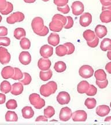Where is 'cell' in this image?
<instances>
[{"label": "cell", "instance_id": "obj_1", "mask_svg": "<svg viewBox=\"0 0 111 125\" xmlns=\"http://www.w3.org/2000/svg\"><path fill=\"white\" fill-rule=\"evenodd\" d=\"M29 100L30 104L36 109H40L45 105V100L40 98V95L37 93H32L30 95Z\"/></svg>", "mask_w": 111, "mask_h": 125}, {"label": "cell", "instance_id": "obj_2", "mask_svg": "<svg viewBox=\"0 0 111 125\" xmlns=\"http://www.w3.org/2000/svg\"><path fill=\"white\" fill-rule=\"evenodd\" d=\"M79 74L82 78L88 79L93 75L94 69L90 65H83L79 68Z\"/></svg>", "mask_w": 111, "mask_h": 125}, {"label": "cell", "instance_id": "obj_3", "mask_svg": "<svg viewBox=\"0 0 111 125\" xmlns=\"http://www.w3.org/2000/svg\"><path fill=\"white\" fill-rule=\"evenodd\" d=\"M44 26V21L43 19L40 17H36L32 19L31 22V27L35 34L41 31Z\"/></svg>", "mask_w": 111, "mask_h": 125}, {"label": "cell", "instance_id": "obj_4", "mask_svg": "<svg viewBox=\"0 0 111 125\" xmlns=\"http://www.w3.org/2000/svg\"><path fill=\"white\" fill-rule=\"evenodd\" d=\"M24 15L20 12H16L12 13L7 18V21L8 24H15L17 22H21L24 19Z\"/></svg>", "mask_w": 111, "mask_h": 125}, {"label": "cell", "instance_id": "obj_5", "mask_svg": "<svg viewBox=\"0 0 111 125\" xmlns=\"http://www.w3.org/2000/svg\"><path fill=\"white\" fill-rule=\"evenodd\" d=\"M72 112L71 108L68 107L62 108L59 114V119L61 121L67 122L72 118Z\"/></svg>", "mask_w": 111, "mask_h": 125}, {"label": "cell", "instance_id": "obj_6", "mask_svg": "<svg viewBox=\"0 0 111 125\" xmlns=\"http://www.w3.org/2000/svg\"><path fill=\"white\" fill-rule=\"evenodd\" d=\"M10 54L4 47H0V62L3 65L9 63L10 60Z\"/></svg>", "mask_w": 111, "mask_h": 125}, {"label": "cell", "instance_id": "obj_7", "mask_svg": "<svg viewBox=\"0 0 111 125\" xmlns=\"http://www.w3.org/2000/svg\"><path fill=\"white\" fill-rule=\"evenodd\" d=\"M87 118V114L83 110L76 111L72 115V119L73 122H85Z\"/></svg>", "mask_w": 111, "mask_h": 125}, {"label": "cell", "instance_id": "obj_8", "mask_svg": "<svg viewBox=\"0 0 111 125\" xmlns=\"http://www.w3.org/2000/svg\"><path fill=\"white\" fill-rule=\"evenodd\" d=\"M57 102L60 105H65L68 104L71 100V97L70 94L67 92H61L57 96Z\"/></svg>", "mask_w": 111, "mask_h": 125}, {"label": "cell", "instance_id": "obj_9", "mask_svg": "<svg viewBox=\"0 0 111 125\" xmlns=\"http://www.w3.org/2000/svg\"><path fill=\"white\" fill-rule=\"evenodd\" d=\"M71 8L73 15L75 16H79L83 13L84 7L82 2L76 1L72 3L71 5Z\"/></svg>", "mask_w": 111, "mask_h": 125}, {"label": "cell", "instance_id": "obj_10", "mask_svg": "<svg viewBox=\"0 0 111 125\" xmlns=\"http://www.w3.org/2000/svg\"><path fill=\"white\" fill-rule=\"evenodd\" d=\"M40 54L43 58L48 59L53 54V48L49 45H44L40 48Z\"/></svg>", "mask_w": 111, "mask_h": 125}, {"label": "cell", "instance_id": "obj_11", "mask_svg": "<svg viewBox=\"0 0 111 125\" xmlns=\"http://www.w3.org/2000/svg\"><path fill=\"white\" fill-rule=\"evenodd\" d=\"M92 22V16L90 13L86 12L83 13L79 19V23L81 26L83 27H88Z\"/></svg>", "mask_w": 111, "mask_h": 125}, {"label": "cell", "instance_id": "obj_12", "mask_svg": "<svg viewBox=\"0 0 111 125\" xmlns=\"http://www.w3.org/2000/svg\"><path fill=\"white\" fill-rule=\"evenodd\" d=\"M40 94L42 96L45 97H48L50 96L51 94H53L55 93L53 89L51 87L49 83H47L45 85H42L40 87Z\"/></svg>", "mask_w": 111, "mask_h": 125}, {"label": "cell", "instance_id": "obj_13", "mask_svg": "<svg viewBox=\"0 0 111 125\" xmlns=\"http://www.w3.org/2000/svg\"><path fill=\"white\" fill-rule=\"evenodd\" d=\"M64 24L61 21L58 20H52L49 23V29L51 31L60 32L64 28Z\"/></svg>", "mask_w": 111, "mask_h": 125}, {"label": "cell", "instance_id": "obj_14", "mask_svg": "<svg viewBox=\"0 0 111 125\" xmlns=\"http://www.w3.org/2000/svg\"><path fill=\"white\" fill-rule=\"evenodd\" d=\"M51 65V61L49 59L42 57L40 59L38 62V68L40 70V71H48L50 68Z\"/></svg>", "mask_w": 111, "mask_h": 125}, {"label": "cell", "instance_id": "obj_15", "mask_svg": "<svg viewBox=\"0 0 111 125\" xmlns=\"http://www.w3.org/2000/svg\"><path fill=\"white\" fill-rule=\"evenodd\" d=\"M15 68L11 66H6L2 68L1 71V75L4 79H7L12 78L15 74Z\"/></svg>", "mask_w": 111, "mask_h": 125}, {"label": "cell", "instance_id": "obj_16", "mask_svg": "<svg viewBox=\"0 0 111 125\" xmlns=\"http://www.w3.org/2000/svg\"><path fill=\"white\" fill-rule=\"evenodd\" d=\"M20 62L24 65H29L31 62V56L29 52H21L19 57Z\"/></svg>", "mask_w": 111, "mask_h": 125}, {"label": "cell", "instance_id": "obj_17", "mask_svg": "<svg viewBox=\"0 0 111 125\" xmlns=\"http://www.w3.org/2000/svg\"><path fill=\"white\" fill-rule=\"evenodd\" d=\"M24 90L23 85L21 82H16L12 85L10 93L14 96H19L23 93Z\"/></svg>", "mask_w": 111, "mask_h": 125}, {"label": "cell", "instance_id": "obj_18", "mask_svg": "<svg viewBox=\"0 0 111 125\" xmlns=\"http://www.w3.org/2000/svg\"><path fill=\"white\" fill-rule=\"evenodd\" d=\"M111 111L110 107L107 105H101L96 108V114L100 117H104L108 115Z\"/></svg>", "mask_w": 111, "mask_h": 125}, {"label": "cell", "instance_id": "obj_19", "mask_svg": "<svg viewBox=\"0 0 111 125\" xmlns=\"http://www.w3.org/2000/svg\"><path fill=\"white\" fill-rule=\"evenodd\" d=\"M108 30L107 27L103 25L98 24L95 28V33L97 37L99 38H104L107 35Z\"/></svg>", "mask_w": 111, "mask_h": 125}, {"label": "cell", "instance_id": "obj_20", "mask_svg": "<svg viewBox=\"0 0 111 125\" xmlns=\"http://www.w3.org/2000/svg\"><path fill=\"white\" fill-rule=\"evenodd\" d=\"M48 42L51 46H56L60 43V37L58 34L52 32L48 38Z\"/></svg>", "mask_w": 111, "mask_h": 125}, {"label": "cell", "instance_id": "obj_21", "mask_svg": "<svg viewBox=\"0 0 111 125\" xmlns=\"http://www.w3.org/2000/svg\"><path fill=\"white\" fill-rule=\"evenodd\" d=\"M90 84L86 81H82L77 86V91L80 94L86 93L90 88Z\"/></svg>", "mask_w": 111, "mask_h": 125}, {"label": "cell", "instance_id": "obj_22", "mask_svg": "<svg viewBox=\"0 0 111 125\" xmlns=\"http://www.w3.org/2000/svg\"><path fill=\"white\" fill-rule=\"evenodd\" d=\"M22 116L25 119H31L34 116V111L32 108L29 106H26L21 109Z\"/></svg>", "mask_w": 111, "mask_h": 125}, {"label": "cell", "instance_id": "obj_23", "mask_svg": "<svg viewBox=\"0 0 111 125\" xmlns=\"http://www.w3.org/2000/svg\"><path fill=\"white\" fill-rule=\"evenodd\" d=\"M100 20L104 23H109L111 21V12L109 10H102L100 16Z\"/></svg>", "mask_w": 111, "mask_h": 125}, {"label": "cell", "instance_id": "obj_24", "mask_svg": "<svg viewBox=\"0 0 111 125\" xmlns=\"http://www.w3.org/2000/svg\"><path fill=\"white\" fill-rule=\"evenodd\" d=\"M100 48L104 52L111 51V40L109 38H105L101 42Z\"/></svg>", "mask_w": 111, "mask_h": 125}, {"label": "cell", "instance_id": "obj_25", "mask_svg": "<svg viewBox=\"0 0 111 125\" xmlns=\"http://www.w3.org/2000/svg\"><path fill=\"white\" fill-rule=\"evenodd\" d=\"M12 89V85L8 81H4L1 83L0 85V90L2 93L4 94L8 93L11 91Z\"/></svg>", "mask_w": 111, "mask_h": 125}, {"label": "cell", "instance_id": "obj_26", "mask_svg": "<svg viewBox=\"0 0 111 125\" xmlns=\"http://www.w3.org/2000/svg\"><path fill=\"white\" fill-rule=\"evenodd\" d=\"M68 49L64 45H58L56 48V54L59 57H62L67 54Z\"/></svg>", "mask_w": 111, "mask_h": 125}, {"label": "cell", "instance_id": "obj_27", "mask_svg": "<svg viewBox=\"0 0 111 125\" xmlns=\"http://www.w3.org/2000/svg\"><path fill=\"white\" fill-rule=\"evenodd\" d=\"M83 37L84 38V40L86 41L87 42L91 41L94 39L96 38V35L95 32L91 30H86L84 31L83 34Z\"/></svg>", "mask_w": 111, "mask_h": 125}, {"label": "cell", "instance_id": "obj_28", "mask_svg": "<svg viewBox=\"0 0 111 125\" xmlns=\"http://www.w3.org/2000/svg\"><path fill=\"white\" fill-rule=\"evenodd\" d=\"M14 37L17 40H21V38L26 37V31L23 28H17L14 30L13 32Z\"/></svg>", "mask_w": 111, "mask_h": 125}, {"label": "cell", "instance_id": "obj_29", "mask_svg": "<svg viewBox=\"0 0 111 125\" xmlns=\"http://www.w3.org/2000/svg\"><path fill=\"white\" fill-rule=\"evenodd\" d=\"M53 76V72L51 70L48 71H40V77L42 81H47L51 79Z\"/></svg>", "mask_w": 111, "mask_h": 125}, {"label": "cell", "instance_id": "obj_30", "mask_svg": "<svg viewBox=\"0 0 111 125\" xmlns=\"http://www.w3.org/2000/svg\"><path fill=\"white\" fill-rule=\"evenodd\" d=\"M94 76L97 81H102L107 79V75L105 72L102 69H98L94 73Z\"/></svg>", "mask_w": 111, "mask_h": 125}, {"label": "cell", "instance_id": "obj_31", "mask_svg": "<svg viewBox=\"0 0 111 125\" xmlns=\"http://www.w3.org/2000/svg\"><path fill=\"white\" fill-rule=\"evenodd\" d=\"M67 65L64 62L62 61H59V62H56L54 64V69L57 73H62L66 70Z\"/></svg>", "mask_w": 111, "mask_h": 125}, {"label": "cell", "instance_id": "obj_32", "mask_svg": "<svg viewBox=\"0 0 111 125\" xmlns=\"http://www.w3.org/2000/svg\"><path fill=\"white\" fill-rule=\"evenodd\" d=\"M5 121L7 122H17L18 121V116L16 112L9 111L5 114Z\"/></svg>", "mask_w": 111, "mask_h": 125}, {"label": "cell", "instance_id": "obj_33", "mask_svg": "<svg viewBox=\"0 0 111 125\" xmlns=\"http://www.w3.org/2000/svg\"><path fill=\"white\" fill-rule=\"evenodd\" d=\"M97 101L94 98H87L84 101V105L88 109H93L96 107Z\"/></svg>", "mask_w": 111, "mask_h": 125}, {"label": "cell", "instance_id": "obj_34", "mask_svg": "<svg viewBox=\"0 0 111 125\" xmlns=\"http://www.w3.org/2000/svg\"><path fill=\"white\" fill-rule=\"evenodd\" d=\"M20 45L21 48L24 50H28L31 47V42L29 39L26 37L21 38L20 42Z\"/></svg>", "mask_w": 111, "mask_h": 125}, {"label": "cell", "instance_id": "obj_35", "mask_svg": "<svg viewBox=\"0 0 111 125\" xmlns=\"http://www.w3.org/2000/svg\"><path fill=\"white\" fill-rule=\"evenodd\" d=\"M44 116L47 118H51L55 114V109L52 106H48L44 109Z\"/></svg>", "mask_w": 111, "mask_h": 125}, {"label": "cell", "instance_id": "obj_36", "mask_svg": "<svg viewBox=\"0 0 111 125\" xmlns=\"http://www.w3.org/2000/svg\"><path fill=\"white\" fill-rule=\"evenodd\" d=\"M32 81V78L30 75L27 73H23V79H20V82H21L23 85H28Z\"/></svg>", "mask_w": 111, "mask_h": 125}, {"label": "cell", "instance_id": "obj_37", "mask_svg": "<svg viewBox=\"0 0 111 125\" xmlns=\"http://www.w3.org/2000/svg\"><path fill=\"white\" fill-rule=\"evenodd\" d=\"M15 72L14 75L12 76V79H14V80H19L20 81V79H23V73L21 72L19 68L15 67Z\"/></svg>", "mask_w": 111, "mask_h": 125}, {"label": "cell", "instance_id": "obj_38", "mask_svg": "<svg viewBox=\"0 0 111 125\" xmlns=\"http://www.w3.org/2000/svg\"><path fill=\"white\" fill-rule=\"evenodd\" d=\"M6 107L9 109H15L18 107L17 101L14 99H10L6 103Z\"/></svg>", "mask_w": 111, "mask_h": 125}, {"label": "cell", "instance_id": "obj_39", "mask_svg": "<svg viewBox=\"0 0 111 125\" xmlns=\"http://www.w3.org/2000/svg\"><path fill=\"white\" fill-rule=\"evenodd\" d=\"M13 4H12L11 2H8L7 8H6L5 9H4V10L1 11L0 12H1V13L2 14V15H8V14H9L10 13H11V12L13 11Z\"/></svg>", "mask_w": 111, "mask_h": 125}, {"label": "cell", "instance_id": "obj_40", "mask_svg": "<svg viewBox=\"0 0 111 125\" xmlns=\"http://www.w3.org/2000/svg\"><path fill=\"white\" fill-rule=\"evenodd\" d=\"M52 20H60V21H61L63 23L64 26H65L67 22V19L66 17H65L64 16L62 15H60V14H56L55 15H54L52 18Z\"/></svg>", "mask_w": 111, "mask_h": 125}, {"label": "cell", "instance_id": "obj_41", "mask_svg": "<svg viewBox=\"0 0 111 125\" xmlns=\"http://www.w3.org/2000/svg\"><path fill=\"white\" fill-rule=\"evenodd\" d=\"M10 44V40L8 37H0V46H8Z\"/></svg>", "mask_w": 111, "mask_h": 125}, {"label": "cell", "instance_id": "obj_42", "mask_svg": "<svg viewBox=\"0 0 111 125\" xmlns=\"http://www.w3.org/2000/svg\"><path fill=\"white\" fill-rule=\"evenodd\" d=\"M97 93V89L93 85H90V88L86 94L88 96H94Z\"/></svg>", "mask_w": 111, "mask_h": 125}, {"label": "cell", "instance_id": "obj_43", "mask_svg": "<svg viewBox=\"0 0 111 125\" xmlns=\"http://www.w3.org/2000/svg\"><path fill=\"white\" fill-rule=\"evenodd\" d=\"M64 45L67 47V49H68V53H67V54H68V55L72 54L73 52H74L75 46L73 45V43H72L71 42H66Z\"/></svg>", "mask_w": 111, "mask_h": 125}, {"label": "cell", "instance_id": "obj_44", "mask_svg": "<svg viewBox=\"0 0 111 125\" xmlns=\"http://www.w3.org/2000/svg\"><path fill=\"white\" fill-rule=\"evenodd\" d=\"M67 19V24L64 26V28L65 29H70L73 27V20L72 18L70 16H66Z\"/></svg>", "mask_w": 111, "mask_h": 125}, {"label": "cell", "instance_id": "obj_45", "mask_svg": "<svg viewBox=\"0 0 111 125\" xmlns=\"http://www.w3.org/2000/svg\"><path fill=\"white\" fill-rule=\"evenodd\" d=\"M98 43H99V38L97 37L96 36V38L93 41H89V42H87V45L89 47H90V48H96L98 46Z\"/></svg>", "mask_w": 111, "mask_h": 125}, {"label": "cell", "instance_id": "obj_46", "mask_svg": "<svg viewBox=\"0 0 111 125\" xmlns=\"http://www.w3.org/2000/svg\"><path fill=\"white\" fill-rule=\"evenodd\" d=\"M53 2L57 7H63L68 4V0H53Z\"/></svg>", "mask_w": 111, "mask_h": 125}, {"label": "cell", "instance_id": "obj_47", "mask_svg": "<svg viewBox=\"0 0 111 125\" xmlns=\"http://www.w3.org/2000/svg\"><path fill=\"white\" fill-rule=\"evenodd\" d=\"M96 85L100 87V89H105L107 87L108 85V81L107 79L106 80L100 81L96 80Z\"/></svg>", "mask_w": 111, "mask_h": 125}, {"label": "cell", "instance_id": "obj_48", "mask_svg": "<svg viewBox=\"0 0 111 125\" xmlns=\"http://www.w3.org/2000/svg\"><path fill=\"white\" fill-rule=\"evenodd\" d=\"M57 9L58 11L61 12L63 14H67L69 13L70 11V8L68 5H66L63 7H57Z\"/></svg>", "mask_w": 111, "mask_h": 125}, {"label": "cell", "instance_id": "obj_49", "mask_svg": "<svg viewBox=\"0 0 111 125\" xmlns=\"http://www.w3.org/2000/svg\"><path fill=\"white\" fill-rule=\"evenodd\" d=\"M48 32H49V29L46 26H44L43 29L41 31L37 32L36 34H37L39 36H41V37H45L48 34Z\"/></svg>", "mask_w": 111, "mask_h": 125}, {"label": "cell", "instance_id": "obj_50", "mask_svg": "<svg viewBox=\"0 0 111 125\" xmlns=\"http://www.w3.org/2000/svg\"><path fill=\"white\" fill-rule=\"evenodd\" d=\"M8 35L7 28L4 26H0V37H5Z\"/></svg>", "mask_w": 111, "mask_h": 125}, {"label": "cell", "instance_id": "obj_51", "mask_svg": "<svg viewBox=\"0 0 111 125\" xmlns=\"http://www.w3.org/2000/svg\"><path fill=\"white\" fill-rule=\"evenodd\" d=\"M7 0H0V12L5 9L7 6Z\"/></svg>", "mask_w": 111, "mask_h": 125}, {"label": "cell", "instance_id": "obj_52", "mask_svg": "<svg viewBox=\"0 0 111 125\" xmlns=\"http://www.w3.org/2000/svg\"><path fill=\"white\" fill-rule=\"evenodd\" d=\"M36 122H48V118L45 116H42V115H40L38 117H37L35 119Z\"/></svg>", "mask_w": 111, "mask_h": 125}, {"label": "cell", "instance_id": "obj_53", "mask_svg": "<svg viewBox=\"0 0 111 125\" xmlns=\"http://www.w3.org/2000/svg\"><path fill=\"white\" fill-rule=\"evenodd\" d=\"M100 2L104 7H107L111 4V0H100Z\"/></svg>", "mask_w": 111, "mask_h": 125}, {"label": "cell", "instance_id": "obj_54", "mask_svg": "<svg viewBox=\"0 0 111 125\" xmlns=\"http://www.w3.org/2000/svg\"><path fill=\"white\" fill-rule=\"evenodd\" d=\"M6 101V96L4 93H0V104H4Z\"/></svg>", "mask_w": 111, "mask_h": 125}, {"label": "cell", "instance_id": "obj_55", "mask_svg": "<svg viewBox=\"0 0 111 125\" xmlns=\"http://www.w3.org/2000/svg\"><path fill=\"white\" fill-rule=\"evenodd\" d=\"M105 70H107V71L109 74H111V62H109L105 65Z\"/></svg>", "mask_w": 111, "mask_h": 125}, {"label": "cell", "instance_id": "obj_56", "mask_svg": "<svg viewBox=\"0 0 111 125\" xmlns=\"http://www.w3.org/2000/svg\"><path fill=\"white\" fill-rule=\"evenodd\" d=\"M102 10H109V11L111 12V4L110 5L107 6V7H104V6H102Z\"/></svg>", "mask_w": 111, "mask_h": 125}, {"label": "cell", "instance_id": "obj_57", "mask_svg": "<svg viewBox=\"0 0 111 125\" xmlns=\"http://www.w3.org/2000/svg\"><path fill=\"white\" fill-rule=\"evenodd\" d=\"M25 2L29 3V4H31V3H34L36 1V0H23Z\"/></svg>", "mask_w": 111, "mask_h": 125}, {"label": "cell", "instance_id": "obj_58", "mask_svg": "<svg viewBox=\"0 0 111 125\" xmlns=\"http://www.w3.org/2000/svg\"><path fill=\"white\" fill-rule=\"evenodd\" d=\"M107 57L109 59V60H111V51H109L107 53Z\"/></svg>", "mask_w": 111, "mask_h": 125}, {"label": "cell", "instance_id": "obj_59", "mask_svg": "<svg viewBox=\"0 0 111 125\" xmlns=\"http://www.w3.org/2000/svg\"><path fill=\"white\" fill-rule=\"evenodd\" d=\"M105 122H111V116H108L105 119Z\"/></svg>", "mask_w": 111, "mask_h": 125}, {"label": "cell", "instance_id": "obj_60", "mask_svg": "<svg viewBox=\"0 0 111 125\" xmlns=\"http://www.w3.org/2000/svg\"><path fill=\"white\" fill-rule=\"evenodd\" d=\"M1 21H2V16L0 15V23L1 22Z\"/></svg>", "mask_w": 111, "mask_h": 125}, {"label": "cell", "instance_id": "obj_61", "mask_svg": "<svg viewBox=\"0 0 111 125\" xmlns=\"http://www.w3.org/2000/svg\"><path fill=\"white\" fill-rule=\"evenodd\" d=\"M42 1H44V2H48V1H49V0H42Z\"/></svg>", "mask_w": 111, "mask_h": 125}, {"label": "cell", "instance_id": "obj_62", "mask_svg": "<svg viewBox=\"0 0 111 125\" xmlns=\"http://www.w3.org/2000/svg\"><path fill=\"white\" fill-rule=\"evenodd\" d=\"M51 122H53V121H56V120H54V119H53V120H52V121H51Z\"/></svg>", "mask_w": 111, "mask_h": 125}, {"label": "cell", "instance_id": "obj_63", "mask_svg": "<svg viewBox=\"0 0 111 125\" xmlns=\"http://www.w3.org/2000/svg\"><path fill=\"white\" fill-rule=\"evenodd\" d=\"M110 107H111V103H110Z\"/></svg>", "mask_w": 111, "mask_h": 125}]
</instances>
